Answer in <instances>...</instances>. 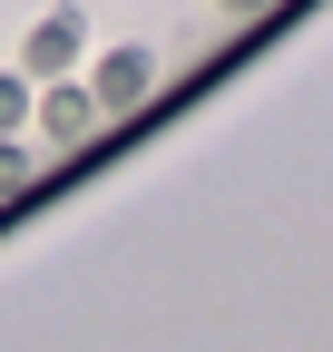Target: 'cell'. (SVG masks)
Listing matches in <instances>:
<instances>
[{"label":"cell","mask_w":333,"mask_h":352,"mask_svg":"<svg viewBox=\"0 0 333 352\" xmlns=\"http://www.w3.org/2000/svg\"><path fill=\"white\" fill-rule=\"evenodd\" d=\"M98 98V118H128L147 88H157V50H138V39H118V50H98V78H78Z\"/></svg>","instance_id":"3"},{"label":"cell","mask_w":333,"mask_h":352,"mask_svg":"<svg viewBox=\"0 0 333 352\" xmlns=\"http://www.w3.org/2000/svg\"><path fill=\"white\" fill-rule=\"evenodd\" d=\"M216 10H226V20H255V10H275V0H216Z\"/></svg>","instance_id":"6"},{"label":"cell","mask_w":333,"mask_h":352,"mask_svg":"<svg viewBox=\"0 0 333 352\" xmlns=\"http://www.w3.org/2000/svg\"><path fill=\"white\" fill-rule=\"evenodd\" d=\"M20 127H30V78L0 69V138H20Z\"/></svg>","instance_id":"5"},{"label":"cell","mask_w":333,"mask_h":352,"mask_svg":"<svg viewBox=\"0 0 333 352\" xmlns=\"http://www.w3.org/2000/svg\"><path fill=\"white\" fill-rule=\"evenodd\" d=\"M39 186V157L20 147V138H0V206H10V196H30Z\"/></svg>","instance_id":"4"},{"label":"cell","mask_w":333,"mask_h":352,"mask_svg":"<svg viewBox=\"0 0 333 352\" xmlns=\"http://www.w3.org/2000/svg\"><path fill=\"white\" fill-rule=\"evenodd\" d=\"M78 59H89V10H50V20H30V39H20V78H30V88L69 78Z\"/></svg>","instance_id":"2"},{"label":"cell","mask_w":333,"mask_h":352,"mask_svg":"<svg viewBox=\"0 0 333 352\" xmlns=\"http://www.w3.org/2000/svg\"><path fill=\"white\" fill-rule=\"evenodd\" d=\"M30 127H39L50 157H78V147L98 138V98H89L78 78H50V88H30Z\"/></svg>","instance_id":"1"}]
</instances>
